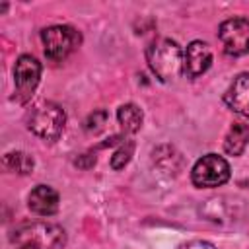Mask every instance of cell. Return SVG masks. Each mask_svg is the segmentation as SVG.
I'll return each instance as SVG.
<instances>
[{
    "label": "cell",
    "mask_w": 249,
    "mask_h": 249,
    "mask_svg": "<svg viewBox=\"0 0 249 249\" xmlns=\"http://www.w3.org/2000/svg\"><path fill=\"white\" fill-rule=\"evenodd\" d=\"M226 105L249 119V72L239 74L224 93Z\"/></svg>",
    "instance_id": "obj_9"
},
{
    "label": "cell",
    "mask_w": 249,
    "mask_h": 249,
    "mask_svg": "<svg viewBox=\"0 0 249 249\" xmlns=\"http://www.w3.org/2000/svg\"><path fill=\"white\" fill-rule=\"evenodd\" d=\"M74 163H76L78 167H82V169H89V167L95 165V156H93V154H82V156H78V158L74 160Z\"/></svg>",
    "instance_id": "obj_16"
},
{
    "label": "cell",
    "mask_w": 249,
    "mask_h": 249,
    "mask_svg": "<svg viewBox=\"0 0 249 249\" xmlns=\"http://www.w3.org/2000/svg\"><path fill=\"white\" fill-rule=\"evenodd\" d=\"M25 123H27V128L35 136L53 142L64 130L66 113L60 105H56L53 101H45V103H39L35 109H31Z\"/></svg>",
    "instance_id": "obj_3"
},
{
    "label": "cell",
    "mask_w": 249,
    "mask_h": 249,
    "mask_svg": "<svg viewBox=\"0 0 249 249\" xmlns=\"http://www.w3.org/2000/svg\"><path fill=\"white\" fill-rule=\"evenodd\" d=\"M27 206L37 216H53L58 210V193L49 185H37L27 196Z\"/></svg>",
    "instance_id": "obj_10"
},
{
    "label": "cell",
    "mask_w": 249,
    "mask_h": 249,
    "mask_svg": "<svg viewBox=\"0 0 249 249\" xmlns=\"http://www.w3.org/2000/svg\"><path fill=\"white\" fill-rule=\"evenodd\" d=\"M41 41L45 47V56L53 62H60L80 47L82 35L70 25H51L41 31Z\"/></svg>",
    "instance_id": "obj_4"
},
{
    "label": "cell",
    "mask_w": 249,
    "mask_h": 249,
    "mask_svg": "<svg viewBox=\"0 0 249 249\" xmlns=\"http://www.w3.org/2000/svg\"><path fill=\"white\" fill-rule=\"evenodd\" d=\"M39 80H41V62L31 54H21L14 66V84H16L14 101L27 103L33 97Z\"/></svg>",
    "instance_id": "obj_6"
},
{
    "label": "cell",
    "mask_w": 249,
    "mask_h": 249,
    "mask_svg": "<svg viewBox=\"0 0 249 249\" xmlns=\"http://www.w3.org/2000/svg\"><path fill=\"white\" fill-rule=\"evenodd\" d=\"M179 249H218L214 243L210 241H200V239H195V241H187L183 243Z\"/></svg>",
    "instance_id": "obj_17"
},
{
    "label": "cell",
    "mask_w": 249,
    "mask_h": 249,
    "mask_svg": "<svg viewBox=\"0 0 249 249\" xmlns=\"http://www.w3.org/2000/svg\"><path fill=\"white\" fill-rule=\"evenodd\" d=\"M249 142V124L245 123H233L224 138V150L230 156H239Z\"/></svg>",
    "instance_id": "obj_11"
},
{
    "label": "cell",
    "mask_w": 249,
    "mask_h": 249,
    "mask_svg": "<svg viewBox=\"0 0 249 249\" xmlns=\"http://www.w3.org/2000/svg\"><path fill=\"white\" fill-rule=\"evenodd\" d=\"M218 37L224 45L226 54L230 56H243L249 53V19L245 18H231L222 21L218 29Z\"/></svg>",
    "instance_id": "obj_7"
},
{
    "label": "cell",
    "mask_w": 249,
    "mask_h": 249,
    "mask_svg": "<svg viewBox=\"0 0 249 249\" xmlns=\"http://www.w3.org/2000/svg\"><path fill=\"white\" fill-rule=\"evenodd\" d=\"M107 123V113L105 111H93L88 119H86V130L88 132H99Z\"/></svg>",
    "instance_id": "obj_15"
},
{
    "label": "cell",
    "mask_w": 249,
    "mask_h": 249,
    "mask_svg": "<svg viewBox=\"0 0 249 249\" xmlns=\"http://www.w3.org/2000/svg\"><path fill=\"white\" fill-rule=\"evenodd\" d=\"M10 241L16 249H60L66 241V233L58 224L29 222L16 228Z\"/></svg>",
    "instance_id": "obj_1"
},
{
    "label": "cell",
    "mask_w": 249,
    "mask_h": 249,
    "mask_svg": "<svg viewBox=\"0 0 249 249\" xmlns=\"http://www.w3.org/2000/svg\"><path fill=\"white\" fill-rule=\"evenodd\" d=\"M212 64V51L204 41H193L183 53V74L187 78L202 76Z\"/></svg>",
    "instance_id": "obj_8"
},
{
    "label": "cell",
    "mask_w": 249,
    "mask_h": 249,
    "mask_svg": "<svg viewBox=\"0 0 249 249\" xmlns=\"http://www.w3.org/2000/svg\"><path fill=\"white\" fill-rule=\"evenodd\" d=\"M191 179L198 189L220 187L230 179V163L218 154H206L193 165Z\"/></svg>",
    "instance_id": "obj_5"
},
{
    "label": "cell",
    "mask_w": 249,
    "mask_h": 249,
    "mask_svg": "<svg viewBox=\"0 0 249 249\" xmlns=\"http://www.w3.org/2000/svg\"><path fill=\"white\" fill-rule=\"evenodd\" d=\"M146 60L150 70L161 82H171L183 72V51L167 37L154 39L146 47Z\"/></svg>",
    "instance_id": "obj_2"
},
{
    "label": "cell",
    "mask_w": 249,
    "mask_h": 249,
    "mask_svg": "<svg viewBox=\"0 0 249 249\" xmlns=\"http://www.w3.org/2000/svg\"><path fill=\"white\" fill-rule=\"evenodd\" d=\"M4 167L8 171H14V173H19V175H27L33 171L35 167V161L29 154L25 152H10L4 156Z\"/></svg>",
    "instance_id": "obj_13"
},
{
    "label": "cell",
    "mask_w": 249,
    "mask_h": 249,
    "mask_svg": "<svg viewBox=\"0 0 249 249\" xmlns=\"http://www.w3.org/2000/svg\"><path fill=\"white\" fill-rule=\"evenodd\" d=\"M117 119H119V124L123 128V132L126 134H132L136 130H140L142 126V121H144V115L140 111L138 105L134 103H124L117 109Z\"/></svg>",
    "instance_id": "obj_12"
},
{
    "label": "cell",
    "mask_w": 249,
    "mask_h": 249,
    "mask_svg": "<svg viewBox=\"0 0 249 249\" xmlns=\"http://www.w3.org/2000/svg\"><path fill=\"white\" fill-rule=\"evenodd\" d=\"M132 154H134V142H132V140H124V142L117 148V152L113 154V158H111V167H113L115 171L123 169V167L130 161Z\"/></svg>",
    "instance_id": "obj_14"
}]
</instances>
